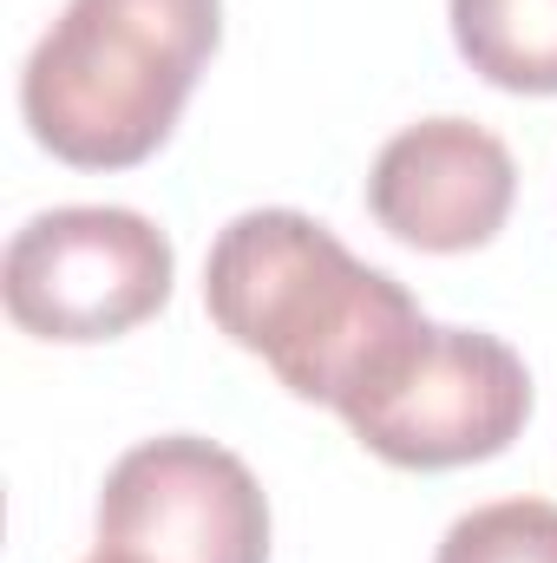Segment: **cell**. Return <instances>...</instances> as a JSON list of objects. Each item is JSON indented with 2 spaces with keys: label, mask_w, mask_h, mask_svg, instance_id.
Returning a JSON list of instances; mask_svg holds the SVG:
<instances>
[{
  "label": "cell",
  "mask_w": 557,
  "mask_h": 563,
  "mask_svg": "<svg viewBox=\"0 0 557 563\" xmlns=\"http://www.w3.org/2000/svg\"><path fill=\"white\" fill-rule=\"evenodd\" d=\"M86 563H125V558H112V551H92V558H86Z\"/></svg>",
  "instance_id": "9"
},
{
  "label": "cell",
  "mask_w": 557,
  "mask_h": 563,
  "mask_svg": "<svg viewBox=\"0 0 557 563\" xmlns=\"http://www.w3.org/2000/svg\"><path fill=\"white\" fill-rule=\"evenodd\" d=\"M452 40L499 92H557V0H446Z\"/></svg>",
  "instance_id": "7"
},
{
  "label": "cell",
  "mask_w": 557,
  "mask_h": 563,
  "mask_svg": "<svg viewBox=\"0 0 557 563\" xmlns=\"http://www.w3.org/2000/svg\"><path fill=\"white\" fill-rule=\"evenodd\" d=\"M433 563H557V505L545 498H499L466 511Z\"/></svg>",
  "instance_id": "8"
},
{
  "label": "cell",
  "mask_w": 557,
  "mask_h": 563,
  "mask_svg": "<svg viewBox=\"0 0 557 563\" xmlns=\"http://www.w3.org/2000/svg\"><path fill=\"white\" fill-rule=\"evenodd\" d=\"M518 197L512 151L472 119H419L381 144L368 170V210L387 236L426 256L479 250L505 230Z\"/></svg>",
  "instance_id": "6"
},
{
  "label": "cell",
  "mask_w": 557,
  "mask_h": 563,
  "mask_svg": "<svg viewBox=\"0 0 557 563\" xmlns=\"http://www.w3.org/2000/svg\"><path fill=\"white\" fill-rule=\"evenodd\" d=\"M99 551L125 563H270V498L237 452L164 432L106 472Z\"/></svg>",
  "instance_id": "5"
},
{
  "label": "cell",
  "mask_w": 557,
  "mask_h": 563,
  "mask_svg": "<svg viewBox=\"0 0 557 563\" xmlns=\"http://www.w3.org/2000/svg\"><path fill=\"white\" fill-rule=\"evenodd\" d=\"M177 250L171 236L119 203L40 210L7 243L0 295L20 334L40 341H119L171 301Z\"/></svg>",
  "instance_id": "3"
},
{
  "label": "cell",
  "mask_w": 557,
  "mask_h": 563,
  "mask_svg": "<svg viewBox=\"0 0 557 563\" xmlns=\"http://www.w3.org/2000/svg\"><path fill=\"white\" fill-rule=\"evenodd\" d=\"M223 40V0H66L20 73L33 139L79 170H132Z\"/></svg>",
  "instance_id": "2"
},
{
  "label": "cell",
  "mask_w": 557,
  "mask_h": 563,
  "mask_svg": "<svg viewBox=\"0 0 557 563\" xmlns=\"http://www.w3.org/2000/svg\"><path fill=\"white\" fill-rule=\"evenodd\" d=\"M210 321L295 400L348 413L426 334L419 301L302 210H243L204 263Z\"/></svg>",
  "instance_id": "1"
},
{
  "label": "cell",
  "mask_w": 557,
  "mask_h": 563,
  "mask_svg": "<svg viewBox=\"0 0 557 563\" xmlns=\"http://www.w3.org/2000/svg\"><path fill=\"white\" fill-rule=\"evenodd\" d=\"M348 432L407 472H452L499 459L532 420L525 361L479 328H433L374 380L348 413Z\"/></svg>",
  "instance_id": "4"
}]
</instances>
